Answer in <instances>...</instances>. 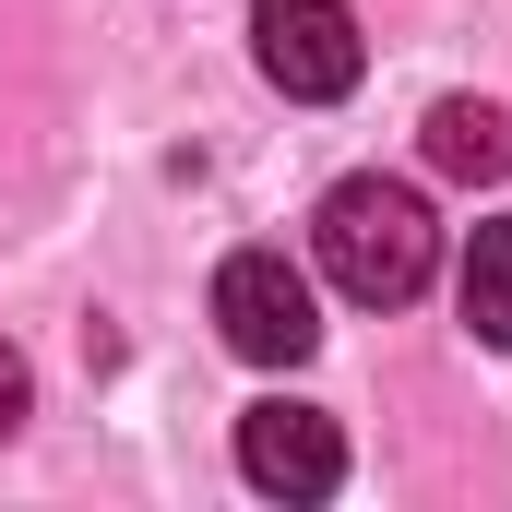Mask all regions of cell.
I'll return each mask as SVG.
<instances>
[{
    "mask_svg": "<svg viewBox=\"0 0 512 512\" xmlns=\"http://www.w3.org/2000/svg\"><path fill=\"white\" fill-rule=\"evenodd\" d=\"M310 251H322V274L358 310H405L441 274V227H429V203L405 179H334L322 215H310Z\"/></svg>",
    "mask_w": 512,
    "mask_h": 512,
    "instance_id": "1",
    "label": "cell"
},
{
    "mask_svg": "<svg viewBox=\"0 0 512 512\" xmlns=\"http://www.w3.org/2000/svg\"><path fill=\"white\" fill-rule=\"evenodd\" d=\"M251 60H262V84H274V96L334 108V96H358L370 36H358V12H346V0H251Z\"/></svg>",
    "mask_w": 512,
    "mask_h": 512,
    "instance_id": "2",
    "label": "cell"
},
{
    "mask_svg": "<svg viewBox=\"0 0 512 512\" xmlns=\"http://www.w3.org/2000/svg\"><path fill=\"white\" fill-rule=\"evenodd\" d=\"M215 334L251 358V370H298L322 346V298L286 251H227L215 262Z\"/></svg>",
    "mask_w": 512,
    "mask_h": 512,
    "instance_id": "3",
    "label": "cell"
},
{
    "mask_svg": "<svg viewBox=\"0 0 512 512\" xmlns=\"http://www.w3.org/2000/svg\"><path fill=\"white\" fill-rule=\"evenodd\" d=\"M239 477L262 501H334L346 489V429L322 405H251L239 417Z\"/></svg>",
    "mask_w": 512,
    "mask_h": 512,
    "instance_id": "4",
    "label": "cell"
},
{
    "mask_svg": "<svg viewBox=\"0 0 512 512\" xmlns=\"http://www.w3.org/2000/svg\"><path fill=\"white\" fill-rule=\"evenodd\" d=\"M429 167H441V179H501L512 167V120L489 96H441V108H429Z\"/></svg>",
    "mask_w": 512,
    "mask_h": 512,
    "instance_id": "5",
    "label": "cell"
},
{
    "mask_svg": "<svg viewBox=\"0 0 512 512\" xmlns=\"http://www.w3.org/2000/svg\"><path fill=\"white\" fill-rule=\"evenodd\" d=\"M453 298H465V322L512 346V215H489L477 239H465V274H453Z\"/></svg>",
    "mask_w": 512,
    "mask_h": 512,
    "instance_id": "6",
    "label": "cell"
},
{
    "mask_svg": "<svg viewBox=\"0 0 512 512\" xmlns=\"http://www.w3.org/2000/svg\"><path fill=\"white\" fill-rule=\"evenodd\" d=\"M24 405H36V382H24V358H12V346H0V441H12V429H24Z\"/></svg>",
    "mask_w": 512,
    "mask_h": 512,
    "instance_id": "7",
    "label": "cell"
}]
</instances>
